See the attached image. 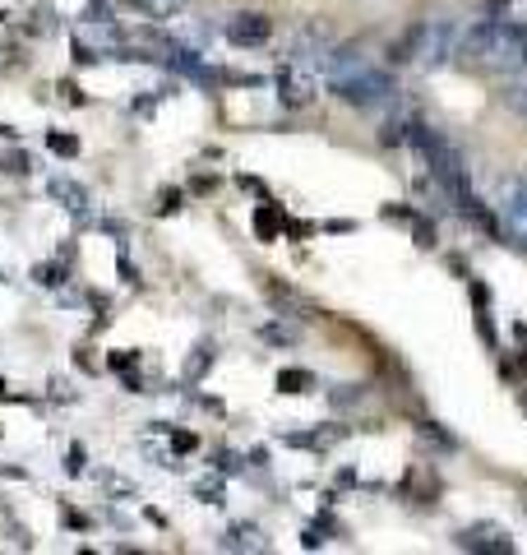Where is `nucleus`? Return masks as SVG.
Masks as SVG:
<instances>
[{"instance_id": "nucleus-17", "label": "nucleus", "mask_w": 527, "mask_h": 555, "mask_svg": "<svg viewBox=\"0 0 527 555\" xmlns=\"http://www.w3.org/2000/svg\"><path fill=\"white\" fill-rule=\"evenodd\" d=\"M37 282L42 287H60V264H42L37 268Z\"/></svg>"}, {"instance_id": "nucleus-24", "label": "nucleus", "mask_w": 527, "mask_h": 555, "mask_svg": "<svg viewBox=\"0 0 527 555\" xmlns=\"http://www.w3.org/2000/svg\"><path fill=\"white\" fill-rule=\"evenodd\" d=\"M98 5H102V0H98Z\"/></svg>"}, {"instance_id": "nucleus-2", "label": "nucleus", "mask_w": 527, "mask_h": 555, "mask_svg": "<svg viewBox=\"0 0 527 555\" xmlns=\"http://www.w3.org/2000/svg\"><path fill=\"white\" fill-rule=\"evenodd\" d=\"M458 19H421L407 28L403 42L389 46V60L393 65H412V60H421V65H444L449 56H458Z\"/></svg>"}, {"instance_id": "nucleus-20", "label": "nucleus", "mask_w": 527, "mask_h": 555, "mask_svg": "<svg viewBox=\"0 0 527 555\" xmlns=\"http://www.w3.org/2000/svg\"><path fill=\"white\" fill-rule=\"evenodd\" d=\"M176 209H181V195H176V190H167L162 204H157V213H176Z\"/></svg>"}, {"instance_id": "nucleus-9", "label": "nucleus", "mask_w": 527, "mask_h": 555, "mask_svg": "<svg viewBox=\"0 0 527 555\" xmlns=\"http://www.w3.org/2000/svg\"><path fill=\"white\" fill-rule=\"evenodd\" d=\"M222 551H264V537H259V528H250V523H241V528H231V533L222 537Z\"/></svg>"}, {"instance_id": "nucleus-7", "label": "nucleus", "mask_w": 527, "mask_h": 555, "mask_svg": "<svg viewBox=\"0 0 527 555\" xmlns=\"http://www.w3.org/2000/svg\"><path fill=\"white\" fill-rule=\"evenodd\" d=\"M227 37L236 46H264L273 37V23L264 19V14H236V19L227 23Z\"/></svg>"}, {"instance_id": "nucleus-18", "label": "nucleus", "mask_w": 527, "mask_h": 555, "mask_svg": "<svg viewBox=\"0 0 527 555\" xmlns=\"http://www.w3.org/2000/svg\"><path fill=\"white\" fill-rule=\"evenodd\" d=\"M134 361H139V352H111V370H134Z\"/></svg>"}, {"instance_id": "nucleus-13", "label": "nucleus", "mask_w": 527, "mask_h": 555, "mask_svg": "<svg viewBox=\"0 0 527 555\" xmlns=\"http://www.w3.org/2000/svg\"><path fill=\"white\" fill-rule=\"evenodd\" d=\"M134 5H139L143 14H153V19H171V14L181 10L186 0H134Z\"/></svg>"}, {"instance_id": "nucleus-3", "label": "nucleus", "mask_w": 527, "mask_h": 555, "mask_svg": "<svg viewBox=\"0 0 527 555\" xmlns=\"http://www.w3.org/2000/svg\"><path fill=\"white\" fill-rule=\"evenodd\" d=\"M329 89H333V98H342L347 107L370 111V107H384V102L398 93V84H393V74H389V70H379L375 60H361L356 70L329 79Z\"/></svg>"}, {"instance_id": "nucleus-21", "label": "nucleus", "mask_w": 527, "mask_h": 555, "mask_svg": "<svg viewBox=\"0 0 527 555\" xmlns=\"http://www.w3.org/2000/svg\"><path fill=\"white\" fill-rule=\"evenodd\" d=\"M430 236H435V232H430V222H417V245H426V250H430V245H435Z\"/></svg>"}, {"instance_id": "nucleus-1", "label": "nucleus", "mask_w": 527, "mask_h": 555, "mask_svg": "<svg viewBox=\"0 0 527 555\" xmlns=\"http://www.w3.org/2000/svg\"><path fill=\"white\" fill-rule=\"evenodd\" d=\"M458 56L481 74H514L527 65V23H509L490 14V19L462 28Z\"/></svg>"}, {"instance_id": "nucleus-11", "label": "nucleus", "mask_w": 527, "mask_h": 555, "mask_svg": "<svg viewBox=\"0 0 527 555\" xmlns=\"http://www.w3.org/2000/svg\"><path fill=\"white\" fill-rule=\"evenodd\" d=\"M310 384H315V375H310V370H301V366H287L282 375H278V388H282V393H306Z\"/></svg>"}, {"instance_id": "nucleus-4", "label": "nucleus", "mask_w": 527, "mask_h": 555, "mask_svg": "<svg viewBox=\"0 0 527 555\" xmlns=\"http://www.w3.org/2000/svg\"><path fill=\"white\" fill-rule=\"evenodd\" d=\"M458 546L462 551H486V555H509L514 551V537L500 523H472V528L458 533Z\"/></svg>"}, {"instance_id": "nucleus-5", "label": "nucleus", "mask_w": 527, "mask_h": 555, "mask_svg": "<svg viewBox=\"0 0 527 555\" xmlns=\"http://www.w3.org/2000/svg\"><path fill=\"white\" fill-rule=\"evenodd\" d=\"M278 98H282V107H306L315 98V74L301 70V60H287L278 70Z\"/></svg>"}, {"instance_id": "nucleus-12", "label": "nucleus", "mask_w": 527, "mask_h": 555, "mask_svg": "<svg viewBox=\"0 0 527 555\" xmlns=\"http://www.w3.org/2000/svg\"><path fill=\"white\" fill-rule=\"evenodd\" d=\"M46 148H51L56 157H79V139H74V134H65V130L46 134Z\"/></svg>"}, {"instance_id": "nucleus-6", "label": "nucleus", "mask_w": 527, "mask_h": 555, "mask_svg": "<svg viewBox=\"0 0 527 555\" xmlns=\"http://www.w3.org/2000/svg\"><path fill=\"white\" fill-rule=\"evenodd\" d=\"M505 218H509V236L527 245V176L505 181Z\"/></svg>"}, {"instance_id": "nucleus-8", "label": "nucleus", "mask_w": 527, "mask_h": 555, "mask_svg": "<svg viewBox=\"0 0 527 555\" xmlns=\"http://www.w3.org/2000/svg\"><path fill=\"white\" fill-rule=\"evenodd\" d=\"M46 195H51L60 209H70V213H84L88 209V190L79 185V181H70V176H51V181H46Z\"/></svg>"}, {"instance_id": "nucleus-23", "label": "nucleus", "mask_w": 527, "mask_h": 555, "mask_svg": "<svg viewBox=\"0 0 527 555\" xmlns=\"http://www.w3.org/2000/svg\"><path fill=\"white\" fill-rule=\"evenodd\" d=\"M0 398H5V379H0Z\"/></svg>"}, {"instance_id": "nucleus-15", "label": "nucleus", "mask_w": 527, "mask_h": 555, "mask_svg": "<svg viewBox=\"0 0 527 555\" xmlns=\"http://www.w3.org/2000/svg\"><path fill=\"white\" fill-rule=\"evenodd\" d=\"M209 361H213L209 347H195V356H190V366H186V379H199L204 370H209Z\"/></svg>"}, {"instance_id": "nucleus-19", "label": "nucleus", "mask_w": 527, "mask_h": 555, "mask_svg": "<svg viewBox=\"0 0 527 555\" xmlns=\"http://www.w3.org/2000/svg\"><path fill=\"white\" fill-rule=\"evenodd\" d=\"M65 472H70V477H79V472H84V444H74V449H70V458H65Z\"/></svg>"}, {"instance_id": "nucleus-16", "label": "nucleus", "mask_w": 527, "mask_h": 555, "mask_svg": "<svg viewBox=\"0 0 527 555\" xmlns=\"http://www.w3.org/2000/svg\"><path fill=\"white\" fill-rule=\"evenodd\" d=\"M199 449V435L190 431H171V454H195Z\"/></svg>"}, {"instance_id": "nucleus-22", "label": "nucleus", "mask_w": 527, "mask_h": 555, "mask_svg": "<svg viewBox=\"0 0 527 555\" xmlns=\"http://www.w3.org/2000/svg\"><path fill=\"white\" fill-rule=\"evenodd\" d=\"M5 171H19V176H23V171H28V157H23V153H14L10 162H5Z\"/></svg>"}, {"instance_id": "nucleus-10", "label": "nucleus", "mask_w": 527, "mask_h": 555, "mask_svg": "<svg viewBox=\"0 0 527 555\" xmlns=\"http://www.w3.org/2000/svg\"><path fill=\"white\" fill-rule=\"evenodd\" d=\"M278 227H282V209H273V204H264L259 213H254V232H259V241H273Z\"/></svg>"}, {"instance_id": "nucleus-14", "label": "nucleus", "mask_w": 527, "mask_h": 555, "mask_svg": "<svg viewBox=\"0 0 527 555\" xmlns=\"http://www.w3.org/2000/svg\"><path fill=\"white\" fill-rule=\"evenodd\" d=\"M505 107L514 111V116H523V121H527V84H518V89H505Z\"/></svg>"}]
</instances>
